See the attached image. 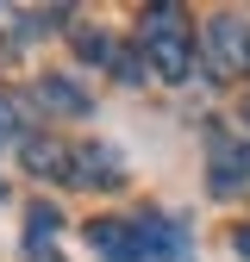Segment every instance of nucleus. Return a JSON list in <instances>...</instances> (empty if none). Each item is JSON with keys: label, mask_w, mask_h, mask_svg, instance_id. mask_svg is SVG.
Here are the masks:
<instances>
[{"label": "nucleus", "mask_w": 250, "mask_h": 262, "mask_svg": "<svg viewBox=\"0 0 250 262\" xmlns=\"http://www.w3.org/2000/svg\"><path fill=\"white\" fill-rule=\"evenodd\" d=\"M138 38H144V56H150V69L163 81H187V69H194V38H187V13L181 7H150Z\"/></svg>", "instance_id": "obj_1"}, {"label": "nucleus", "mask_w": 250, "mask_h": 262, "mask_svg": "<svg viewBox=\"0 0 250 262\" xmlns=\"http://www.w3.org/2000/svg\"><path fill=\"white\" fill-rule=\"evenodd\" d=\"M200 56L219 81H238L250 75V19L244 13H213L200 25Z\"/></svg>", "instance_id": "obj_2"}, {"label": "nucleus", "mask_w": 250, "mask_h": 262, "mask_svg": "<svg viewBox=\"0 0 250 262\" xmlns=\"http://www.w3.org/2000/svg\"><path fill=\"white\" fill-rule=\"evenodd\" d=\"M81 237H88V250L100 262H150V244H144L138 219H88Z\"/></svg>", "instance_id": "obj_3"}, {"label": "nucleus", "mask_w": 250, "mask_h": 262, "mask_svg": "<svg viewBox=\"0 0 250 262\" xmlns=\"http://www.w3.org/2000/svg\"><path fill=\"white\" fill-rule=\"evenodd\" d=\"M69 181L75 187H119L125 181V156L113 150V144H75L69 150Z\"/></svg>", "instance_id": "obj_4"}, {"label": "nucleus", "mask_w": 250, "mask_h": 262, "mask_svg": "<svg viewBox=\"0 0 250 262\" xmlns=\"http://www.w3.org/2000/svg\"><path fill=\"white\" fill-rule=\"evenodd\" d=\"M138 225H144V244H150V262H194V244H187V231H181V225L156 219V212H138Z\"/></svg>", "instance_id": "obj_5"}, {"label": "nucleus", "mask_w": 250, "mask_h": 262, "mask_svg": "<svg viewBox=\"0 0 250 262\" xmlns=\"http://www.w3.org/2000/svg\"><path fill=\"white\" fill-rule=\"evenodd\" d=\"M250 181V150L238 138H213V193H238Z\"/></svg>", "instance_id": "obj_6"}, {"label": "nucleus", "mask_w": 250, "mask_h": 262, "mask_svg": "<svg viewBox=\"0 0 250 262\" xmlns=\"http://www.w3.org/2000/svg\"><path fill=\"white\" fill-rule=\"evenodd\" d=\"M19 156H25V169H31V175L69 181V150H62V144H50V138H25V144H19Z\"/></svg>", "instance_id": "obj_7"}, {"label": "nucleus", "mask_w": 250, "mask_h": 262, "mask_svg": "<svg viewBox=\"0 0 250 262\" xmlns=\"http://www.w3.org/2000/svg\"><path fill=\"white\" fill-rule=\"evenodd\" d=\"M38 100H44L50 113H69V119L88 113V94H81L75 81H62V75H38Z\"/></svg>", "instance_id": "obj_8"}, {"label": "nucleus", "mask_w": 250, "mask_h": 262, "mask_svg": "<svg viewBox=\"0 0 250 262\" xmlns=\"http://www.w3.org/2000/svg\"><path fill=\"white\" fill-rule=\"evenodd\" d=\"M25 219H31V225H25V250L50 262V244H56V225H62V219H56V206H50V200H38V206L25 212Z\"/></svg>", "instance_id": "obj_9"}, {"label": "nucleus", "mask_w": 250, "mask_h": 262, "mask_svg": "<svg viewBox=\"0 0 250 262\" xmlns=\"http://www.w3.org/2000/svg\"><path fill=\"white\" fill-rule=\"evenodd\" d=\"M19 138V106H13V94H0V144H13Z\"/></svg>", "instance_id": "obj_10"}, {"label": "nucleus", "mask_w": 250, "mask_h": 262, "mask_svg": "<svg viewBox=\"0 0 250 262\" xmlns=\"http://www.w3.org/2000/svg\"><path fill=\"white\" fill-rule=\"evenodd\" d=\"M238 256L250 262V225H244V231H238Z\"/></svg>", "instance_id": "obj_11"}, {"label": "nucleus", "mask_w": 250, "mask_h": 262, "mask_svg": "<svg viewBox=\"0 0 250 262\" xmlns=\"http://www.w3.org/2000/svg\"><path fill=\"white\" fill-rule=\"evenodd\" d=\"M244 125H250V100H244Z\"/></svg>", "instance_id": "obj_12"}]
</instances>
